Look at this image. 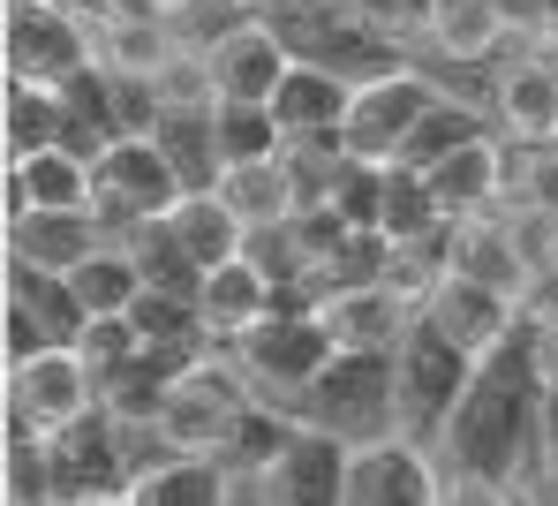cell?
<instances>
[{
    "mask_svg": "<svg viewBox=\"0 0 558 506\" xmlns=\"http://www.w3.org/2000/svg\"><path fill=\"white\" fill-rule=\"evenodd\" d=\"M544 394H551V363H544V325L521 317L490 356H475L453 423L438 431V461L446 477L475 484H521L544 461Z\"/></svg>",
    "mask_w": 558,
    "mask_h": 506,
    "instance_id": "cell-1",
    "label": "cell"
},
{
    "mask_svg": "<svg viewBox=\"0 0 558 506\" xmlns=\"http://www.w3.org/2000/svg\"><path fill=\"white\" fill-rule=\"evenodd\" d=\"M294 423L340 438L348 454L377 446V438H400V371H392V356H332L325 378L294 401Z\"/></svg>",
    "mask_w": 558,
    "mask_h": 506,
    "instance_id": "cell-2",
    "label": "cell"
},
{
    "mask_svg": "<svg viewBox=\"0 0 558 506\" xmlns=\"http://www.w3.org/2000/svg\"><path fill=\"white\" fill-rule=\"evenodd\" d=\"M332 356H340V348H332V333L317 325L310 303H279L257 333H242V340L227 348V363L242 371V386L265 408H287V415H294V401L325 378Z\"/></svg>",
    "mask_w": 558,
    "mask_h": 506,
    "instance_id": "cell-3",
    "label": "cell"
},
{
    "mask_svg": "<svg viewBox=\"0 0 558 506\" xmlns=\"http://www.w3.org/2000/svg\"><path fill=\"white\" fill-rule=\"evenodd\" d=\"M250 408H257V394L242 386V371L227 356H204V363H189L182 378H174L151 446L159 454H196V461H227L234 431L250 423Z\"/></svg>",
    "mask_w": 558,
    "mask_h": 506,
    "instance_id": "cell-4",
    "label": "cell"
},
{
    "mask_svg": "<svg viewBox=\"0 0 558 506\" xmlns=\"http://www.w3.org/2000/svg\"><path fill=\"white\" fill-rule=\"evenodd\" d=\"M392 371H400V438L438 446V431L453 423L468 378H475V356H468V348H453L430 317H415V333L400 340Z\"/></svg>",
    "mask_w": 558,
    "mask_h": 506,
    "instance_id": "cell-5",
    "label": "cell"
},
{
    "mask_svg": "<svg viewBox=\"0 0 558 506\" xmlns=\"http://www.w3.org/2000/svg\"><path fill=\"white\" fill-rule=\"evenodd\" d=\"M438 99H453L438 76H423V69H377V76L355 84L340 152H348V159H371V167H400L408 136L423 129V113H430Z\"/></svg>",
    "mask_w": 558,
    "mask_h": 506,
    "instance_id": "cell-6",
    "label": "cell"
},
{
    "mask_svg": "<svg viewBox=\"0 0 558 506\" xmlns=\"http://www.w3.org/2000/svg\"><path fill=\"white\" fill-rule=\"evenodd\" d=\"M0 61H8V84L69 92L84 69H98V46H92V31H84L61 0H8Z\"/></svg>",
    "mask_w": 558,
    "mask_h": 506,
    "instance_id": "cell-7",
    "label": "cell"
},
{
    "mask_svg": "<svg viewBox=\"0 0 558 506\" xmlns=\"http://www.w3.org/2000/svg\"><path fill=\"white\" fill-rule=\"evenodd\" d=\"M182 197H189L182 174L167 167V152H159L151 136H121L113 152L92 159V212L106 219L113 242L136 234V227H151V219H167Z\"/></svg>",
    "mask_w": 558,
    "mask_h": 506,
    "instance_id": "cell-8",
    "label": "cell"
},
{
    "mask_svg": "<svg viewBox=\"0 0 558 506\" xmlns=\"http://www.w3.org/2000/svg\"><path fill=\"white\" fill-rule=\"evenodd\" d=\"M129 438L136 431H121L106 408H92L84 423H69V431H53L46 438V461H53V492L61 506H84V499H121L129 484H136V454H129Z\"/></svg>",
    "mask_w": 558,
    "mask_h": 506,
    "instance_id": "cell-9",
    "label": "cell"
},
{
    "mask_svg": "<svg viewBox=\"0 0 558 506\" xmlns=\"http://www.w3.org/2000/svg\"><path fill=\"white\" fill-rule=\"evenodd\" d=\"M92 408H98V371L76 356V348H53V356L8 371V431H38V438H53V431L84 423Z\"/></svg>",
    "mask_w": 558,
    "mask_h": 506,
    "instance_id": "cell-10",
    "label": "cell"
},
{
    "mask_svg": "<svg viewBox=\"0 0 558 506\" xmlns=\"http://www.w3.org/2000/svg\"><path fill=\"white\" fill-rule=\"evenodd\" d=\"M242 492H250V506H340L348 499V446L325 438V431H310V423H294L287 446Z\"/></svg>",
    "mask_w": 558,
    "mask_h": 506,
    "instance_id": "cell-11",
    "label": "cell"
},
{
    "mask_svg": "<svg viewBox=\"0 0 558 506\" xmlns=\"http://www.w3.org/2000/svg\"><path fill=\"white\" fill-rule=\"evenodd\" d=\"M340 506H446V469L415 438H377L348 454V499Z\"/></svg>",
    "mask_w": 558,
    "mask_h": 506,
    "instance_id": "cell-12",
    "label": "cell"
},
{
    "mask_svg": "<svg viewBox=\"0 0 558 506\" xmlns=\"http://www.w3.org/2000/svg\"><path fill=\"white\" fill-rule=\"evenodd\" d=\"M310 310H317V325L332 333L340 356H400V340L423 317V303L400 296L392 280H377V288H332V296H317Z\"/></svg>",
    "mask_w": 558,
    "mask_h": 506,
    "instance_id": "cell-13",
    "label": "cell"
},
{
    "mask_svg": "<svg viewBox=\"0 0 558 506\" xmlns=\"http://www.w3.org/2000/svg\"><path fill=\"white\" fill-rule=\"evenodd\" d=\"M287 69H294V46H287V31H272L265 15H250V23H234L227 38L204 46L211 92H219V99H242V106H272V92L287 84Z\"/></svg>",
    "mask_w": 558,
    "mask_h": 506,
    "instance_id": "cell-14",
    "label": "cell"
},
{
    "mask_svg": "<svg viewBox=\"0 0 558 506\" xmlns=\"http://www.w3.org/2000/svg\"><path fill=\"white\" fill-rule=\"evenodd\" d=\"M348 106H355V76L325 69V61H294L287 84L272 92V121L287 144H340L348 136Z\"/></svg>",
    "mask_w": 558,
    "mask_h": 506,
    "instance_id": "cell-15",
    "label": "cell"
},
{
    "mask_svg": "<svg viewBox=\"0 0 558 506\" xmlns=\"http://www.w3.org/2000/svg\"><path fill=\"white\" fill-rule=\"evenodd\" d=\"M279 303H287V288L257 265V250L234 257V265H219V273H204V288H196V317H204L211 348H234V340L257 333Z\"/></svg>",
    "mask_w": 558,
    "mask_h": 506,
    "instance_id": "cell-16",
    "label": "cell"
},
{
    "mask_svg": "<svg viewBox=\"0 0 558 506\" xmlns=\"http://www.w3.org/2000/svg\"><path fill=\"white\" fill-rule=\"evenodd\" d=\"M423 317L453 340V348H468V356H490L529 310L513 303V296H498V288H483V280H468V273H446L430 296H423Z\"/></svg>",
    "mask_w": 558,
    "mask_h": 506,
    "instance_id": "cell-17",
    "label": "cell"
},
{
    "mask_svg": "<svg viewBox=\"0 0 558 506\" xmlns=\"http://www.w3.org/2000/svg\"><path fill=\"white\" fill-rule=\"evenodd\" d=\"M423 182H430V197H438L446 219H483L506 190H521V174H513V159H506V136H490V129H483L475 144H461L453 159H438Z\"/></svg>",
    "mask_w": 558,
    "mask_h": 506,
    "instance_id": "cell-18",
    "label": "cell"
},
{
    "mask_svg": "<svg viewBox=\"0 0 558 506\" xmlns=\"http://www.w3.org/2000/svg\"><path fill=\"white\" fill-rule=\"evenodd\" d=\"M113 234H106V219L98 212H31V219H15L8 227V257L15 265H31V273H76L84 257H98Z\"/></svg>",
    "mask_w": 558,
    "mask_h": 506,
    "instance_id": "cell-19",
    "label": "cell"
},
{
    "mask_svg": "<svg viewBox=\"0 0 558 506\" xmlns=\"http://www.w3.org/2000/svg\"><path fill=\"white\" fill-rule=\"evenodd\" d=\"M0 204H8L0 212L8 227L31 219V212H92V167L76 152H38V159L0 174Z\"/></svg>",
    "mask_w": 558,
    "mask_h": 506,
    "instance_id": "cell-20",
    "label": "cell"
},
{
    "mask_svg": "<svg viewBox=\"0 0 558 506\" xmlns=\"http://www.w3.org/2000/svg\"><path fill=\"white\" fill-rule=\"evenodd\" d=\"M498 129L506 136H521L529 152H551L558 144V61H513L506 76H498Z\"/></svg>",
    "mask_w": 558,
    "mask_h": 506,
    "instance_id": "cell-21",
    "label": "cell"
},
{
    "mask_svg": "<svg viewBox=\"0 0 558 506\" xmlns=\"http://www.w3.org/2000/svg\"><path fill=\"white\" fill-rule=\"evenodd\" d=\"M174 378H182V363H167V356H129V363H113L106 378H98V408L121 423V431H136V438H151L159 431V408L174 394Z\"/></svg>",
    "mask_w": 558,
    "mask_h": 506,
    "instance_id": "cell-22",
    "label": "cell"
},
{
    "mask_svg": "<svg viewBox=\"0 0 558 506\" xmlns=\"http://www.w3.org/2000/svg\"><path fill=\"white\" fill-rule=\"evenodd\" d=\"M167 227H174V242L189 250V265H196V273H219V265L250 257V242H257V234L227 212L219 190H189V197L167 212Z\"/></svg>",
    "mask_w": 558,
    "mask_h": 506,
    "instance_id": "cell-23",
    "label": "cell"
},
{
    "mask_svg": "<svg viewBox=\"0 0 558 506\" xmlns=\"http://www.w3.org/2000/svg\"><path fill=\"white\" fill-rule=\"evenodd\" d=\"M136 506H234V477L196 454H151L129 484Z\"/></svg>",
    "mask_w": 558,
    "mask_h": 506,
    "instance_id": "cell-24",
    "label": "cell"
},
{
    "mask_svg": "<svg viewBox=\"0 0 558 506\" xmlns=\"http://www.w3.org/2000/svg\"><path fill=\"white\" fill-rule=\"evenodd\" d=\"M61 121H69L61 92H46V84H8V92H0V167H23V159L53 152V144H61Z\"/></svg>",
    "mask_w": 558,
    "mask_h": 506,
    "instance_id": "cell-25",
    "label": "cell"
},
{
    "mask_svg": "<svg viewBox=\"0 0 558 506\" xmlns=\"http://www.w3.org/2000/svg\"><path fill=\"white\" fill-rule=\"evenodd\" d=\"M8 303L23 310L53 348H76V340H84V325H92L84 303H76V288H69L61 273H31V265H15V257H8Z\"/></svg>",
    "mask_w": 558,
    "mask_h": 506,
    "instance_id": "cell-26",
    "label": "cell"
},
{
    "mask_svg": "<svg viewBox=\"0 0 558 506\" xmlns=\"http://www.w3.org/2000/svg\"><path fill=\"white\" fill-rule=\"evenodd\" d=\"M69 288H76L84 317H136V303L151 296L144 273H136V257H129V242H106L98 257H84V265L69 273Z\"/></svg>",
    "mask_w": 558,
    "mask_h": 506,
    "instance_id": "cell-27",
    "label": "cell"
},
{
    "mask_svg": "<svg viewBox=\"0 0 558 506\" xmlns=\"http://www.w3.org/2000/svg\"><path fill=\"white\" fill-rule=\"evenodd\" d=\"M211 136H219V167H227V174H234V167H272L279 152H287L272 106H242V99L211 106Z\"/></svg>",
    "mask_w": 558,
    "mask_h": 506,
    "instance_id": "cell-28",
    "label": "cell"
},
{
    "mask_svg": "<svg viewBox=\"0 0 558 506\" xmlns=\"http://www.w3.org/2000/svg\"><path fill=\"white\" fill-rule=\"evenodd\" d=\"M219 197L227 212L250 227V234H279L287 219H294V190H287V167H234V174H219Z\"/></svg>",
    "mask_w": 558,
    "mask_h": 506,
    "instance_id": "cell-29",
    "label": "cell"
},
{
    "mask_svg": "<svg viewBox=\"0 0 558 506\" xmlns=\"http://www.w3.org/2000/svg\"><path fill=\"white\" fill-rule=\"evenodd\" d=\"M121 242H129V257H136V273H144V288H151V296H182V303H196L204 273L189 265V250L174 242V227H167V219H151V227H136V234H121Z\"/></svg>",
    "mask_w": 558,
    "mask_h": 506,
    "instance_id": "cell-30",
    "label": "cell"
},
{
    "mask_svg": "<svg viewBox=\"0 0 558 506\" xmlns=\"http://www.w3.org/2000/svg\"><path fill=\"white\" fill-rule=\"evenodd\" d=\"M475 136H483V113H475V106H468L461 92H453V99H438L430 113H423V129L408 136V152H400V167H415V174H430L438 159H453V152H461V144H475Z\"/></svg>",
    "mask_w": 558,
    "mask_h": 506,
    "instance_id": "cell-31",
    "label": "cell"
},
{
    "mask_svg": "<svg viewBox=\"0 0 558 506\" xmlns=\"http://www.w3.org/2000/svg\"><path fill=\"white\" fill-rule=\"evenodd\" d=\"M385 182H392V167H371V159H340V182H332V219L348 227V234H377V219H385Z\"/></svg>",
    "mask_w": 558,
    "mask_h": 506,
    "instance_id": "cell-32",
    "label": "cell"
},
{
    "mask_svg": "<svg viewBox=\"0 0 558 506\" xmlns=\"http://www.w3.org/2000/svg\"><path fill=\"white\" fill-rule=\"evenodd\" d=\"M0 506H61V492H53V461H46V438H38V431H8Z\"/></svg>",
    "mask_w": 558,
    "mask_h": 506,
    "instance_id": "cell-33",
    "label": "cell"
},
{
    "mask_svg": "<svg viewBox=\"0 0 558 506\" xmlns=\"http://www.w3.org/2000/svg\"><path fill=\"white\" fill-rule=\"evenodd\" d=\"M430 31H438V46H446L453 61H490V53L506 46V23H498L490 0H453Z\"/></svg>",
    "mask_w": 558,
    "mask_h": 506,
    "instance_id": "cell-34",
    "label": "cell"
},
{
    "mask_svg": "<svg viewBox=\"0 0 558 506\" xmlns=\"http://www.w3.org/2000/svg\"><path fill=\"white\" fill-rule=\"evenodd\" d=\"M76 356H84L98 378H106L113 363L144 356V333H136V317H92V325H84V340H76Z\"/></svg>",
    "mask_w": 558,
    "mask_h": 506,
    "instance_id": "cell-35",
    "label": "cell"
},
{
    "mask_svg": "<svg viewBox=\"0 0 558 506\" xmlns=\"http://www.w3.org/2000/svg\"><path fill=\"white\" fill-rule=\"evenodd\" d=\"M446 506H521L513 484H475V477H446Z\"/></svg>",
    "mask_w": 558,
    "mask_h": 506,
    "instance_id": "cell-36",
    "label": "cell"
},
{
    "mask_svg": "<svg viewBox=\"0 0 558 506\" xmlns=\"http://www.w3.org/2000/svg\"><path fill=\"white\" fill-rule=\"evenodd\" d=\"M490 8H498L506 38H513V31H551V0H490Z\"/></svg>",
    "mask_w": 558,
    "mask_h": 506,
    "instance_id": "cell-37",
    "label": "cell"
},
{
    "mask_svg": "<svg viewBox=\"0 0 558 506\" xmlns=\"http://www.w3.org/2000/svg\"><path fill=\"white\" fill-rule=\"evenodd\" d=\"M544 461H558V378H551V394H544Z\"/></svg>",
    "mask_w": 558,
    "mask_h": 506,
    "instance_id": "cell-38",
    "label": "cell"
},
{
    "mask_svg": "<svg viewBox=\"0 0 558 506\" xmlns=\"http://www.w3.org/2000/svg\"><path fill=\"white\" fill-rule=\"evenodd\" d=\"M536 325H544V363H551V378H558V310H551V317H536Z\"/></svg>",
    "mask_w": 558,
    "mask_h": 506,
    "instance_id": "cell-39",
    "label": "cell"
},
{
    "mask_svg": "<svg viewBox=\"0 0 558 506\" xmlns=\"http://www.w3.org/2000/svg\"><path fill=\"white\" fill-rule=\"evenodd\" d=\"M144 8H159V15H189L196 0H144Z\"/></svg>",
    "mask_w": 558,
    "mask_h": 506,
    "instance_id": "cell-40",
    "label": "cell"
},
{
    "mask_svg": "<svg viewBox=\"0 0 558 506\" xmlns=\"http://www.w3.org/2000/svg\"><path fill=\"white\" fill-rule=\"evenodd\" d=\"M84 506H136V499H129V492H121V499H84Z\"/></svg>",
    "mask_w": 558,
    "mask_h": 506,
    "instance_id": "cell-41",
    "label": "cell"
}]
</instances>
